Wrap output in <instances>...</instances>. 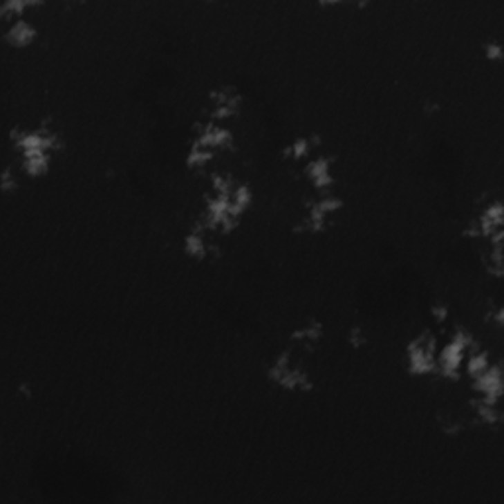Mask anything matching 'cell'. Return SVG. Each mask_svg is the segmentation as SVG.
I'll list each match as a JSON object with an SVG mask.
<instances>
[{
	"label": "cell",
	"mask_w": 504,
	"mask_h": 504,
	"mask_svg": "<svg viewBox=\"0 0 504 504\" xmlns=\"http://www.w3.org/2000/svg\"><path fill=\"white\" fill-rule=\"evenodd\" d=\"M438 362V341L429 333L418 335L408 347V364L416 375H426L436 371Z\"/></svg>",
	"instance_id": "1"
},
{
	"label": "cell",
	"mask_w": 504,
	"mask_h": 504,
	"mask_svg": "<svg viewBox=\"0 0 504 504\" xmlns=\"http://www.w3.org/2000/svg\"><path fill=\"white\" fill-rule=\"evenodd\" d=\"M34 36H36L34 26L30 22H26V20H22V18H16L12 26L8 28V32H6V39L12 46H28L34 39Z\"/></svg>",
	"instance_id": "2"
},
{
	"label": "cell",
	"mask_w": 504,
	"mask_h": 504,
	"mask_svg": "<svg viewBox=\"0 0 504 504\" xmlns=\"http://www.w3.org/2000/svg\"><path fill=\"white\" fill-rule=\"evenodd\" d=\"M308 171H310L311 181L317 187H327L331 183V169H329V162L327 160H315V162H311Z\"/></svg>",
	"instance_id": "3"
}]
</instances>
